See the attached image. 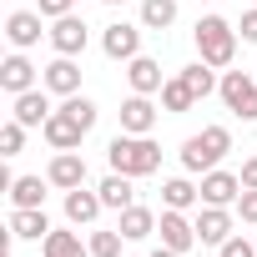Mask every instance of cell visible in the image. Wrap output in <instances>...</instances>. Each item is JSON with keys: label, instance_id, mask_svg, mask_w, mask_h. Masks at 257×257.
<instances>
[{"label": "cell", "instance_id": "cell-32", "mask_svg": "<svg viewBox=\"0 0 257 257\" xmlns=\"http://www.w3.org/2000/svg\"><path fill=\"white\" fill-rule=\"evenodd\" d=\"M237 207H242V222H257V187H242Z\"/></svg>", "mask_w": 257, "mask_h": 257}, {"label": "cell", "instance_id": "cell-25", "mask_svg": "<svg viewBox=\"0 0 257 257\" xmlns=\"http://www.w3.org/2000/svg\"><path fill=\"white\" fill-rule=\"evenodd\" d=\"M11 197H16V207H41L46 202V187H41V177H16L11 182Z\"/></svg>", "mask_w": 257, "mask_h": 257}, {"label": "cell", "instance_id": "cell-10", "mask_svg": "<svg viewBox=\"0 0 257 257\" xmlns=\"http://www.w3.org/2000/svg\"><path fill=\"white\" fill-rule=\"evenodd\" d=\"M152 126H157V106H152L147 96H132V101L121 106V132H132V137H147Z\"/></svg>", "mask_w": 257, "mask_h": 257}, {"label": "cell", "instance_id": "cell-15", "mask_svg": "<svg viewBox=\"0 0 257 257\" xmlns=\"http://www.w3.org/2000/svg\"><path fill=\"white\" fill-rule=\"evenodd\" d=\"M6 36H11V46H36L41 41V11H16L11 21H6Z\"/></svg>", "mask_w": 257, "mask_h": 257}, {"label": "cell", "instance_id": "cell-9", "mask_svg": "<svg viewBox=\"0 0 257 257\" xmlns=\"http://www.w3.org/2000/svg\"><path fill=\"white\" fill-rule=\"evenodd\" d=\"M51 46H56L61 56H81V51H86V21H81V16H61L56 31H51Z\"/></svg>", "mask_w": 257, "mask_h": 257}, {"label": "cell", "instance_id": "cell-11", "mask_svg": "<svg viewBox=\"0 0 257 257\" xmlns=\"http://www.w3.org/2000/svg\"><path fill=\"white\" fill-rule=\"evenodd\" d=\"M41 81H46L56 96H76V91H81V66H76L71 56H61V61H51V66H46V76H41Z\"/></svg>", "mask_w": 257, "mask_h": 257}, {"label": "cell", "instance_id": "cell-13", "mask_svg": "<svg viewBox=\"0 0 257 257\" xmlns=\"http://www.w3.org/2000/svg\"><path fill=\"white\" fill-rule=\"evenodd\" d=\"M51 187H86V162H81V152H61L56 162H51Z\"/></svg>", "mask_w": 257, "mask_h": 257}, {"label": "cell", "instance_id": "cell-30", "mask_svg": "<svg viewBox=\"0 0 257 257\" xmlns=\"http://www.w3.org/2000/svg\"><path fill=\"white\" fill-rule=\"evenodd\" d=\"M21 147H26V126H21V121H11L6 132H0V152H6V157H16Z\"/></svg>", "mask_w": 257, "mask_h": 257}, {"label": "cell", "instance_id": "cell-3", "mask_svg": "<svg viewBox=\"0 0 257 257\" xmlns=\"http://www.w3.org/2000/svg\"><path fill=\"white\" fill-rule=\"evenodd\" d=\"M197 51H202L207 66H232V56H237V31H232L222 16H207V21H197Z\"/></svg>", "mask_w": 257, "mask_h": 257}, {"label": "cell", "instance_id": "cell-8", "mask_svg": "<svg viewBox=\"0 0 257 257\" xmlns=\"http://www.w3.org/2000/svg\"><path fill=\"white\" fill-rule=\"evenodd\" d=\"M106 56L111 61H137V51H142V31L137 26H126V21H116V26H106Z\"/></svg>", "mask_w": 257, "mask_h": 257}, {"label": "cell", "instance_id": "cell-36", "mask_svg": "<svg viewBox=\"0 0 257 257\" xmlns=\"http://www.w3.org/2000/svg\"><path fill=\"white\" fill-rule=\"evenodd\" d=\"M152 257H182V252H172V247H157V252H152Z\"/></svg>", "mask_w": 257, "mask_h": 257}, {"label": "cell", "instance_id": "cell-5", "mask_svg": "<svg viewBox=\"0 0 257 257\" xmlns=\"http://www.w3.org/2000/svg\"><path fill=\"white\" fill-rule=\"evenodd\" d=\"M41 132H46V142H51L56 152H76V147H81V137H86V126L61 106V111H51V121L41 126Z\"/></svg>", "mask_w": 257, "mask_h": 257}, {"label": "cell", "instance_id": "cell-29", "mask_svg": "<svg viewBox=\"0 0 257 257\" xmlns=\"http://www.w3.org/2000/svg\"><path fill=\"white\" fill-rule=\"evenodd\" d=\"M66 111H71V116H76V121L86 126V132H91V126H96V106H91L86 96H66Z\"/></svg>", "mask_w": 257, "mask_h": 257}, {"label": "cell", "instance_id": "cell-31", "mask_svg": "<svg viewBox=\"0 0 257 257\" xmlns=\"http://www.w3.org/2000/svg\"><path fill=\"white\" fill-rule=\"evenodd\" d=\"M217 257H257V242H247V237H227V242L217 247Z\"/></svg>", "mask_w": 257, "mask_h": 257}, {"label": "cell", "instance_id": "cell-20", "mask_svg": "<svg viewBox=\"0 0 257 257\" xmlns=\"http://www.w3.org/2000/svg\"><path fill=\"white\" fill-rule=\"evenodd\" d=\"M96 192H101V202H106V207H116V212H126V207L137 202V192H132V177H121V172H111V177H106Z\"/></svg>", "mask_w": 257, "mask_h": 257}, {"label": "cell", "instance_id": "cell-35", "mask_svg": "<svg viewBox=\"0 0 257 257\" xmlns=\"http://www.w3.org/2000/svg\"><path fill=\"white\" fill-rule=\"evenodd\" d=\"M242 187H257V157H252V162H242Z\"/></svg>", "mask_w": 257, "mask_h": 257}, {"label": "cell", "instance_id": "cell-18", "mask_svg": "<svg viewBox=\"0 0 257 257\" xmlns=\"http://www.w3.org/2000/svg\"><path fill=\"white\" fill-rule=\"evenodd\" d=\"M227 232H232V217H227L222 207H207V212L197 217V242H212V247H222V242H227Z\"/></svg>", "mask_w": 257, "mask_h": 257}, {"label": "cell", "instance_id": "cell-34", "mask_svg": "<svg viewBox=\"0 0 257 257\" xmlns=\"http://www.w3.org/2000/svg\"><path fill=\"white\" fill-rule=\"evenodd\" d=\"M242 41H257V11L242 16Z\"/></svg>", "mask_w": 257, "mask_h": 257}, {"label": "cell", "instance_id": "cell-6", "mask_svg": "<svg viewBox=\"0 0 257 257\" xmlns=\"http://www.w3.org/2000/svg\"><path fill=\"white\" fill-rule=\"evenodd\" d=\"M157 232H162V247H172V252H187V247L197 242V222H187L177 207H167V212H162Z\"/></svg>", "mask_w": 257, "mask_h": 257}, {"label": "cell", "instance_id": "cell-24", "mask_svg": "<svg viewBox=\"0 0 257 257\" xmlns=\"http://www.w3.org/2000/svg\"><path fill=\"white\" fill-rule=\"evenodd\" d=\"M172 21H177V0H147V6H142V26L167 31Z\"/></svg>", "mask_w": 257, "mask_h": 257}, {"label": "cell", "instance_id": "cell-33", "mask_svg": "<svg viewBox=\"0 0 257 257\" xmlns=\"http://www.w3.org/2000/svg\"><path fill=\"white\" fill-rule=\"evenodd\" d=\"M41 16H51V21L71 16V0H41Z\"/></svg>", "mask_w": 257, "mask_h": 257}, {"label": "cell", "instance_id": "cell-37", "mask_svg": "<svg viewBox=\"0 0 257 257\" xmlns=\"http://www.w3.org/2000/svg\"><path fill=\"white\" fill-rule=\"evenodd\" d=\"M106 6H121V0H106Z\"/></svg>", "mask_w": 257, "mask_h": 257}, {"label": "cell", "instance_id": "cell-4", "mask_svg": "<svg viewBox=\"0 0 257 257\" xmlns=\"http://www.w3.org/2000/svg\"><path fill=\"white\" fill-rule=\"evenodd\" d=\"M217 91H222V101H227V106H232L242 121H257V81H252V76H242V71H227Z\"/></svg>", "mask_w": 257, "mask_h": 257}, {"label": "cell", "instance_id": "cell-1", "mask_svg": "<svg viewBox=\"0 0 257 257\" xmlns=\"http://www.w3.org/2000/svg\"><path fill=\"white\" fill-rule=\"evenodd\" d=\"M106 162H111V172H121V177H152V172L162 167V147H157L152 137L121 132V137L106 147Z\"/></svg>", "mask_w": 257, "mask_h": 257}, {"label": "cell", "instance_id": "cell-22", "mask_svg": "<svg viewBox=\"0 0 257 257\" xmlns=\"http://www.w3.org/2000/svg\"><path fill=\"white\" fill-rule=\"evenodd\" d=\"M162 106H167L172 116H182V111H192V106H197V96H192V91H187V81L177 76V81H167V86H162Z\"/></svg>", "mask_w": 257, "mask_h": 257}, {"label": "cell", "instance_id": "cell-28", "mask_svg": "<svg viewBox=\"0 0 257 257\" xmlns=\"http://www.w3.org/2000/svg\"><path fill=\"white\" fill-rule=\"evenodd\" d=\"M91 257H121V232H96L91 237Z\"/></svg>", "mask_w": 257, "mask_h": 257}, {"label": "cell", "instance_id": "cell-12", "mask_svg": "<svg viewBox=\"0 0 257 257\" xmlns=\"http://www.w3.org/2000/svg\"><path fill=\"white\" fill-rule=\"evenodd\" d=\"M126 81H132V91L137 96H152V91H162L167 81H162V66L152 61V56H137L132 66H126Z\"/></svg>", "mask_w": 257, "mask_h": 257}, {"label": "cell", "instance_id": "cell-17", "mask_svg": "<svg viewBox=\"0 0 257 257\" xmlns=\"http://www.w3.org/2000/svg\"><path fill=\"white\" fill-rule=\"evenodd\" d=\"M106 202H101V192H86V187H71L66 192V217L81 227V222H96V212H101Z\"/></svg>", "mask_w": 257, "mask_h": 257}, {"label": "cell", "instance_id": "cell-19", "mask_svg": "<svg viewBox=\"0 0 257 257\" xmlns=\"http://www.w3.org/2000/svg\"><path fill=\"white\" fill-rule=\"evenodd\" d=\"M116 232H121L126 242H142V237H152V232H157V217H152L147 207H137V202H132V207L121 212V227H116Z\"/></svg>", "mask_w": 257, "mask_h": 257}, {"label": "cell", "instance_id": "cell-27", "mask_svg": "<svg viewBox=\"0 0 257 257\" xmlns=\"http://www.w3.org/2000/svg\"><path fill=\"white\" fill-rule=\"evenodd\" d=\"M162 197H167V207L187 212V207H192V202L202 197V187H192V182H182V177H177V182H167V187H162Z\"/></svg>", "mask_w": 257, "mask_h": 257}, {"label": "cell", "instance_id": "cell-16", "mask_svg": "<svg viewBox=\"0 0 257 257\" xmlns=\"http://www.w3.org/2000/svg\"><path fill=\"white\" fill-rule=\"evenodd\" d=\"M16 121H21V126H46V121H51L46 91H21V96H16Z\"/></svg>", "mask_w": 257, "mask_h": 257}, {"label": "cell", "instance_id": "cell-26", "mask_svg": "<svg viewBox=\"0 0 257 257\" xmlns=\"http://www.w3.org/2000/svg\"><path fill=\"white\" fill-rule=\"evenodd\" d=\"M182 81H187V91H192L197 101H202V96H212V86H217V76L207 71V61H197V66H187V71H182Z\"/></svg>", "mask_w": 257, "mask_h": 257}, {"label": "cell", "instance_id": "cell-21", "mask_svg": "<svg viewBox=\"0 0 257 257\" xmlns=\"http://www.w3.org/2000/svg\"><path fill=\"white\" fill-rule=\"evenodd\" d=\"M41 232H51L46 212H41V207H16V217H11V237H41Z\"/></svg>", "mask_w": 257, "mask_h": 257}, {"label": "cell", "instance_id": "cell-2", "mask_svg": "<svg viewBox=\"0 0 257 257\" xmlns=\"http://www.w3.org/2000/svg\"><path fill=\"white\" fill-rule=\"evenodd\" d=\"M227 152H232L227 126H207V132H197V137L182 142V167H187V172H212Z\"/></svg>", "mask_w": 257, "mask_h": 257}, {"label": "cell", "instance_id": "cell-23", "mask_svg": "<svg viewBox=\"0 0 257 257\" xmlns=\"http://www.w3.org/2000/svg\"><path fill=\"white\" fill-rule=\"evenodd\" d=\"M91 247H81L76 232H46V257H86Z\"/></svg>", "mask_w": 257, "mask_h": 257}, {"label": "cell", "instance_id": "cell-7", "mask_svg": "<svg viewBox=\"0 0 257 257\" xmlns=\"http://www.w3.org/2000/svg\"><path fill=\"white\" fill-rule=\"evenodd\" d=\"M237 197H242V177L217 172V167L202 177V202H207V207H227V202H237Z\"/></svg>", "mask_w": 257, "mask_h": 257}, {"label": "cell", "instance_id": "cell-14", "mask_svg": "<svg viewBox=\"0 0 257 257\" xmlns=\"http://www.w3.org/2000/svg\"><path fill=\"white\" fill-rule=\"evenodd\" d=\"M0 86H6L11 96H21V91H36V66H31L26 56H11L6 66H0Z\"/></svg>", "mask_w": 257, "mask_h": 257}]
</instances>
